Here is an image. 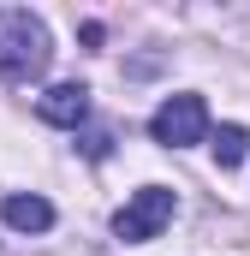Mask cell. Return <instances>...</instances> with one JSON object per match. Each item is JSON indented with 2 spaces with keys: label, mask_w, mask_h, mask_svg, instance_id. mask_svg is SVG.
<instances>
[{
  "label": "cell",
  "mask_w": 250,
  "mask_h": 256,
  "mask_svg": "<svg viewBox=\"0 0 250 256\" xmlns=\"http://www.w3.org/2000/svg\"><path fill=\"white\" fill-rule=\"evenodd\" d=\"M202 131H208L202 96H167V102L155 108V120H149V137H155L161 149H190V143H202Z\"/></svg>",
  "instance_id": "7a4b0ae2"
},
{
  "label": "cell",
  "mask_w": 250,
  "mask_h": 256,
  "mask_svg": "<svg viewBox=\"0 0 250 256\" xmlns=\"http://www.w3.org/2000/svg\"><path fill=\"white\" fill-rule=\"evenodd\" d=\"M36 114L48 120V126H66V131H78L84 120H90V90L84 84H54L42 102H36Z\"/></svg>",
  "instance_id": "277c9868"
},
{
  "label": "cell",
  "mask_w": 250,
  "mask_h": 256,
  "mask_svg": "<svg viewBox=\"0 0 250 256\" xmlns=\"http://www.w3.org/2000/svg\"><path fill=\"white\" fill-rule=\"evenodd\" d=\"M54 60L48 24L24 6H0V78L6 84H36Z\"/></svg>",
  "instance_id": "6da1fadb"
},
{
  "label": "cell",
  "mask_w": 250,
  "mask_h": 256,
  "mask_svg": "<svg viewBox=\"0 0 250 256\" xmlns=\"http://www.w3.org/2000/svg\"><path fill=\"white\" fill-rule=\"evenodd\" d=\"M167 220H173V191H167V185H143V191H131V202L114 214V232H120L125 244H143V238H155Z\"/></svg>",
  "instance_id": "3957f363"
},
{
  "label": "cell",
  "mask_w": 250,
  "mask_h": 256,
  "mask_svg": "<svg viewBox=\"0 0 250 256\" xmlns=\"http://www.w3.org/2000/svg\"><path fill=\"white\" fill-rule=\"evenodd\" d=\"M244 149H250V131L244 126H220L214 131V161H220V167H238Z\"/></svg>",
  "instance_id": "8992f818"
},
{
  "label": "cell",
  "mask_w": 250,
  "mask_h": 256,
  "mask_svg": "<svg viewBox=\"0 0 250 256\" xmlns=\"http://www.w3.org/2000/svg\"><path fill=\"white\" fill-rule=\"evenodd\" d=\"M6 226H18V232H48V226H54V202L36 196V191L6 196Z\"/></svg>",
  "instance_id": "5b68a950"
}]
</instances>
